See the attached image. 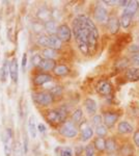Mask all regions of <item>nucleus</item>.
Segmentation results:
<instances>
[{
	"mask_svg": "<svg viewBox=\"0 0 139 156\" xmlns=\"http://www.w3.org/2000/svg\"><path fill=\"white\" fill-rule=\"evenodd\" d=\"M72 32L80 52L89 56L96 53L99 46V29L86 15H78L72 22Z\"/></svg>",
	"mask_w": 139,
	"mask_h": 156,
	"instance_id": "nucleus-1",
	"label": "nucleus"
},
{
	"mask_svg": "<svg viewBox=\"0 0 139 156\" xmlns=\"http://www.w3.org/2000/svg\"><path fill=\"white\" fill-rule=\"evenodd\" d=\"M68 118V110L64 107L54 108L46 112V120L50 124H64Z\"/></svg>",
	"mask_w": 139,
	"mask_h": 156,
	"instance_id": "nucleus-2",
	"label": "nucleus"
},
{
	"mask_svg": "<svg viewBox=\"0 0 139 156\" xmlns=\"http://www.w3.org/2000/svg\"><path fill=\"white\" fill-rule=\"evenodd\" d=\"M79 132V126L73 121H65L59 128V133L67 138H75Z\"/></svg>",
	"mask_w": 139,
	"mask_h": 156,
	"instance_id": "nucleus-3",
	"label": "nucleus"
},
{
	"mask_svg": "<svg viewBox=\"0 0 139 156\" xmlns=\"http://www.w3.org/2000/svg\"><path fill=\"white\" fill-rule=\"evenodd\" d=\"M33 101L39 106L47 107L53 103L54 97L50 94V92H37L33 94Z\"/></svg>",
	"mask_w": 139,
	"mask_h": 156,
	"instance_id": "nucleus-4",
	"label": "nucleus"
},
{
	"mask_svg": "<svg viewBox=\"0 0 139 156\" xmlns=\"http://www.w3.org/2000/svg\"><path fill=\"white\" fill-rule=\"evenodd\" d=\"M109 14H108L107 9L102 5L101 3H98L93 9V18L96 22L99 24H107V21L109 19Z\"/></svg>",
	"mask_w": 139,
	"mask_h": 156,
	"instance_id": "nucleus-5",
	"label": "nucleus"
},
{
	"mask_svg": "<svg viewBox=\"0 0 139 156\" xmlns=\"http://www.w3.org/2000/svg\"><path fill=\"white\" fill-rule=\"evenodd\" d=\"M120 120V114L113 110H107L103 112V124L105 125L108 129H112L116 125V123Z\"/></svg>",
	"mask_w": 139,
	"mask_h": 156,
	"instance_id": "nucleus-6",
	"label": "nucleus"
},
{
	"mask_svg": "<svg viewBox=\"0 0 139 156\" xmlns=\"http://www.w3.org/2000/svg\"><path fill=\"white\" fill-rule=\"evenodd\" d=\"M72 29L70 28L69 25L67 24H61L58 26L56 36L59 37V40L62 43H68L72 40Z\"/></svg>",
	"mask_w": 139,
	"mask_h": 156,
	"instance_id": "nucleus-7",
	"label": "nucleus"
},
{
	"mask_svg": "<svg viewBox=\"0 0 139 156\" xmlns=\"http://www.w3.org/2000/svg\"><path fill=\"white\" fill-rule=\"evenodd\" d=\"M79 129H80V140H81V142H87L90 138H92L95 131H93L92 127L87 124V122H82L79 125Z\"/></svg>",
	"mask_w": 139,
	"mask_h": 156,
	"instance_id": "nucleus-8",
	"label": "nucleus"
},
{
	"mask_svg": "<svg viewBox=\"0 0 139 156\" xmlns=\"http://www.w3.org/2000/svg\"><path fill=\"white\" fill-rule=\"evenodd\" d=\"M112 90H113L112 84L106 79L100 80V81L98 82L97 87H96V90L98 92V94L104 97L109 96L111 93H112Z\"/></svg>",
	"mask_w": 139,
	"mask_h": 156,
	"instance_id": "nucleus-9",
	"label": "nucleus"
},
{
	"mask_svg": "<svg viewBox=\"0 0 139 156\" xmlns=\"http://www.w3.org/2000/svg\"><path fill=\"white\" fill-rule=\"evenodd\" d=\"M106 28L111 34H117L120 30V21L117 16H110L106 24Z\"/></svg>",
	"mask_w": 139,
	"mask_h": 156,
	"instance_id": "nucleus-10",
	"label": "nucleus"
},
{
	"mask_svg": "<svg viewBox=\"0 0 139 156\" xmlns=\"http://www.w3.org/2000/svg\"><path fill=\"white\" fill-rule=\"evenodd\" d=\"M12 131L11 128H6L5 132H4L3 136H2V142H3L4 145V151H5V154L6 156H9V154L12 153V149L14 147L12 146Z\"/></svg>",
	"mask_w": 139,
	"mask_h": 156,
	"instance_id": "nucleus-11",
	"label": "nucleus"
},
{
	"mask_svg": "<svg viewBox=\"0 0 139 156\" xmlns=\"http://www.w3.org/2000/svg\"><path fill=\"white\" fill-rule=\"evenodd\" d=\"M33 83L34 85H43L45 83H48V82H51L53 80V76L49 73H46V72H42V73H37L36 75H34L33 77Z\"/></svg>",
	"mask_w": 139,
	"mask_h": 156,
	"instance_id": "nucleus-12",
	"label": "nucleus"
},
{
	"mask_svg": "<svg viewBox=\"0 0 139 156\" xmlns=\"http://www.w3.org/2000/svg\"><path fill=\"white\" fill-rule=\"evenodd\" d=\"M120 149V146H118L117 142H116L115 137H107L106 138V148H105V152L108 155H113L116 154L118 152Z\"/></svg>",
	"mask_w": 139,
	"mask_h": 156,
	"instance_id": "nucleus-13",
	"label": "nucleus"
},
{
	"mask_svg": "<svg viewBox=\"0 0 139 156\" xmlns=\"http://www.w3.org/2000/svg\"><path fill=\"white\" fill-rule=\"evenodd\" d=\"M134 127L128 121H120L117 124V132L122 135H128L131 133H134Z\"/></svg>",
	"mask_w": 139,
	"mask_h": 156,
	"instance_id": "nucleus-14",
	"label": "nucleus"
},
{
	"mask_svg": "<svg viewBox=\"0 0 139 156\" xmlns=\"http://www.w3.org/2000/svg\"><path fill=\"white\" fill-rule=\"evenodd\" d=\"M9 76L14 83L18 82V78H19V64H18V59L14 57L11 62H9Z\"/></svg>",
	"mask_w": 139,
	"mask_h": 156,
	"instance_id": "nucleus-15",
	"label": "nucleus"
},
{
	"mask_svg": "<svg viewBox=\"0 0 139 156\" xmlns=\"http://www.w3.org/2000/svg\"><path fill=\"white\" fill-rule=\"evenodd\" d=\"M125 78L128 81H131V82L139 81V68L129 67L125 71Z\"/></svg>",
	"mask_w": 139,
	"mask_h": 156,
	"instance_id": "nucleus-16",
	"label": "nucleus"
},
{
	"mask_svg": "<svg viewBox=\"0 0 139 156\" xmlns=\"http://www.w3.org/2000/svg\"><path fill=\"white\" fill-rule=\"evenodd\" d=\"M83 105H84V108L86 110V112L89 115H97V110H98V104L97 102L95 101L92 98H86L83 102Z\"/></svg>",
	"mask_w": 139,
	"mask_h": 156,
	"instance_id": "nucleus-17",
	"label": "nucleus"
},
{
	"mask_svg": "<svg viewBox=\"0 0 139 156\" xmlns=\"http://www.w3.org/2000/svg\"><path fill=\"white\" fill-rule=\"evenodd\" d=\"M138 9H139V2L136 1V0H131L130 3L123 9L122 15H127V16H130L133 18L136 12H137Z\"/></svg>",
	"mask_w": 139,
	"mask_h": 156,
	"instance_id": "nucleus-18",
	"label": "nucleus"
},
{
	"mask_svg": "<svg viewBox=\"0 0 139 156\" xmlns=\"http://www.w3.org/2000/svg\"><path fill=\"white\" fill-rule=\"evenodd\" d=\"M117 154L120 156H134V148L131 143H125L120 146Z\"/></svg>",
	"mask_w": 139,
	"mask_h": 156,
	"instance_id": "nucleus-19",
	"label": "nucleus"
},
{
	"mask_svg": "<svg viewBox=\"0 0 139 156\" xmlns=\"http://www.w3.org/2000/svg\"><path fill=\"white\" fill-rule=\"evenodd\" d=\"M56 66L57 65H56V62H55V60L43 58L42 62L39 66V69L43 72H48V71H53Z\"/></svg>",
	"mask_w": 139,
	"mask_h": 156,
	"instance_id": "nucleus-20",
	"label": "nucleus"
},
{
	"mask_svg": "<svg viewBox=\"0 0 139 156\" xmlns=\"http://www.w3.org/2000/svg\"><path fill=\"white\" fill-rule=\"evenodd\" d=\"M48 48L56 50L59 51L62 48V42L59 40L56 34H53V36H49V44H48Z\"/></svg>",
	"mask_w": 139,
	"mask_h": 156,
	"instance_id": "nucleus-21",
	"label": "nucleus"
},
{
	"mask_svg": "<svg viewBox=\"0 0 139 156\" xmlns=\"http://www.w3.org/2000/svg\"><path fill=\"white\" fill-rule=\"evenodd\" d=\"M53 73L58 77H64L70 74V68L64 64H59L55 67V69L53 70Z\"/></svg>",
	"mask_w": 139,
	"mask_h": 156,
	"instance_id": "nucleus-22",
	"label": "nucleus"
},
{
	"mask_svg": "<svg viewBox=\"0 0 139 156\" xmlns=\"http://www.w3.org/2000/svg\"><path fill=\"white\" fill-rule=\"evenodd\" d=\"M44 27H45V30H46L48 36L56 34L57 29H58V26H57L56 22H55L54 20H50V21L44 23Z\"/></svg>",
	"mask_w": 139,
	"mask_h": 156,
	"instance_id": "nucleus-23",
	"label": "nucleus"
},
{
	"mask_svg": "<svg viewBox=\"0 0 139 156\" xmlns=\"http://www.w3.org/2000/svg\"><path fill=\"white\" fill-rule=\"evenodd\" d=\"M9 75V62L7 59H4L1 69H0V80L2 82H5Z\"/></svg>",
	"mask_w": 139,
	"mask_h": 156,
	"instance_id": "nucleus-24",
	"label": "nucleus"
},
{
	"mask_svg": "<svg viewBox=\"0 0 139 156\" xmlns=\"http://www.w3.org/2000/svg\"><path fill=\"white\" fill-rule=\"evenodd\" d=\"M131 62V59L128 57H122L115 62L114 67L117 71H126L129 68V64Z\"/></svg>",
	"mask_w": 139,
	"mask_h": 156,
	"instance_id": "nucleus-25",
	"label": "nucleus"
},
{
	"mask_svg": "<svg viewBox=\"0 0 139 156\" xmlns=\"http://www.w3.org/2000/svg\"><path fill=\"white\" fill-rule=\"evenodd\" d=\"M93 146H95V149L99 151V152H105L106 148V138L103 137H96L92 142Z\"/></svg>",
	"mask_w": 139,
	"mask_h": 156,
	"instance_id": "nucleus-26",
	"label": "nucleus"
},
{
	"mask_svg": "<svg viewBox=\"0 0 139 156\" xmlns=\"http://www.w3.org/2000/svg\"><path fill=\"white\" fill-rule=\"evenodd\" d=\"M82 119H83V112H82L81 108H77V109H75L74 112L72 114L71 121H73L76 125L79 126V125L82 123Z\"/></svg>",
	"mask_w": 139,
	"mask_h": 156,
	"instance_id": "nucleus-27",
	"label": "nucleus"
},
{
	"mask_svg": "<svg viewBox=\"0 0 139 156\" xmlns=\"http://www.w3.org/2000/svg\"><path fill=\"white\" fill-rule=\"evenodd\" d=\"M27 127H28V132H29V134L31 135V137L32 138L36 137V125H35V119L33 115H31L28 119Z\"/></svg>",
	"mask_w": 139,
	"mask_h": 156,
	"instance_id": "nucleus-28",
	"label": "nucleus"
},
{
	"mask_svg": "<svg viewBox=\"0 0 139 156\" xmlns=\"http://www.w3.org/2000/svg\"><path fill=\"white\" fill-rule=\"evenodd\" d=\"M42 55H43V57L46 58V59L55 60V58L58 56V51H56V50H53V49H50V48H45L44 50H43Z\"/></svg>",
	"mask_w": 139,
	"mask_h": 156,
	"instance_id": "nucleus-29",
	"label": "nucleus"
},
{
	"mask_svg": "<svg viewBox=\"0 0 139 156\" xmlns=\"http://www.w3.org/2000/svg\"><path fill=\"white\" fill-rule=\"evenodd\" d=\"M120 27H123V29H128L131 26V24H132L133 18L130 16H127V15H122L120 18Z\"/></svg>",
	"mask_w": 139,
	"mask_h": 156,
	"instance_id": "nucleus-30",
	"label": "nucleus"
},
{
	"mask_svg": "<svg viewBox=\"0 0 139 156\" xmlns=\"http://www.w3.org/2000/svg\"><path fill=\"white\" fill-rule=\"evenodd\" d=\"M95 132H96V134H97L98 137L104 138L108 135V128L106 127L104 124H102V125H100V126L96 127Z\"/></svg>",
	"mask_w": 139,
	"mask_h": 156,
	"instance_id": "nucleus-31",
	"label": "nucleus"
},
{
	"mask_svg": "<svg viewBox=\"0 0 139 156\" xmlns=\"http://www.w3.org/2000/svg\"><path fill=\"white\" fill-rule=\"evenodd\" d=\"M37 44L42 47H47L48 48V44H49V36L48 34H43L39 37L37 39Z\"/></svg>",
	"mask_w": 139,
	"mask_h": 156,
	"instance_id": "nucleus-32",
	"label": "nucleus"
},
{
	"mask_svg": "<svg viewBox=\"0 0 139 156\" xmlns=\"http://www.w3.org/2000/svg\"><path fill=\"white\" fill-rule=\"evenodd\" d=\"M92 123L95 127H98L103 124V115H95L92 117Z\"/></svg>",
	"mask_w": 139,
	"mask_h": 156,
	"instance_id": "nucleus-33",
	"label": "nucleus"
},
{
	"mask_svg": "<svg viewBox=\"0 0 139 156\" xmlns=\"http://www.w3.org/2000/svg\"><path fill=\"white\" fill-rule=\"evenodd\" d=\"M96 153V149H95V146L92 143V144H88L86 147L84 148V154L85 156H95Z\"/></svg>",
	"mask_w": 139,
	"mask_h": 156,
	"instance_id": "nucleus-34",
	"label": "nucleus"
},
{
	"mask_svg": "<svg viewBox=\"0 0 139 156\" xmlns=\"http://www.w3.org/2000/svg\"><path fill=\"white\" fill-rule=\"evenodd\" d=\"M42 60H43V57L41 56V55H40V54H34V55H32L30 62H31V64H32V66H33V67L39 68L40 64L42 62Z\"/></svg>",
	"mask_w": 139,
	"mask_h": 156,
	"instance_id": "nucleus-35",
	"label": "nucleus"
},
{
	"mask_svg": "<svg viewBox=\"0 0 139 156\" xmlns=\"http://www.w3.org/2000/svg\"><path fill=\"white\" fill-rule=\"evenodd\" d=\"M59 156H74V151L70 147H64L60 150Z\"/></svg>",
	"mask_w": 139,
	"mask_h": 156,
	"instance_id": "nucleus-36",
	"label": "nucleus"
},
{
	"mask_svg": "<svg viewBox=\"0 0 139 156\" xmlns=\"http://www.w3.org/2000/svg\"><path fill=\"white\" fill-rule=\"evenodd\" d=\"M22 149H23V147H22L21 143L17 142L16 144H15L14 149H12L14 156H22Z\"/></svg>",
	"mask_w": 139,
	"mask_h": 156,
	"instance_id": "nucleus-37",
	"label": "nucleus"
},
{
	"mask_svg": "<svg viewBox=\"0 0 139 156\" xmlns=\"http://www.w3.org/2000/svg\"><path fill=\"white\" fill-rule=\"evenodd\" d=\"M128 50L130 52H132L133 54L139 53V42H136V43H133V44H131L130 46L128 47Z\"/></svg>",
	"mask_w": 139,
	"mask_h": 156,
	"instance_id": "nucleus-38",
	"label": "nucleus"
},
{
	"mask_svg": "<svg viewBox=\"0 0 139 156\" xmlns=\"http://www.w3.org/2000/svg\"><path fill=\"white\" fill-rule=\"evenodd\" d=\"M61 93H62V87H52V90H50V94H51L53 97L59 96V95L61 94Z\"/></svg>",
	"mask_w": 139,
	"mask_h": 156,
	"instance_id": "nucleus-39",
	"label": "nucleus"
},
{
	"mask_svg": "<svg viewBox=\"0 0 139 156\" xmlns=\"http://www.w3.org/2000/svg\"><path fill=\"white\" fill-rule=\"evenodd\" d=\"M133 143H134V145L139 149V129L135 130L133 133Z\"/></svg>",
	"mask_w": 139,
	"mask_h": 156,
	"instance_id": "nucleus-40",
	"label": "nucleus"
},
{
	"mask_svg": "<svg viewBox=\"0 0 139 156\" xmlns=\"http://www.w3.org/2000/svg\"><path fill=\"white\" fill-rule=\"evenodd\" d=\"M131 59V62L134 64L135 66H137L139 68V53H135V54H132L130 57Z\"/></svg>",
	"mask_w": 139,
	"mask_h": 156,
	"instance_id": "nucleus-41",
	"label": "nucleus"
},
{
	"mask_svg": "<svg viewBox=\"0 0 139 156\" xmlns=\"http://www.w3.org/2000/svg\"><path fill=\"white\" fill-rule=\"evenodd\" d=\"M118 0H104L103 4L108 6H118Z\"/></svg>",
	"mask_w": 139,
	"mask_h": 156,
	"instance_id": "nucleus-42",
	"label": "nucleus"
},
{
	"mask_svg": "<svg viewBox=\"0 0 139 156\" xmlns=\"http://www.w3.org/2000/svg\"><path fill=\"white\" fill-rule=\"evenodd\" d=\"M23 153L27 154L28 153V138L26 135H24V143H23Z\"/></svg>",
	"mask_w": 139,
	"mask_h": 156,
	"instance_id": "nucleus-43",
	"label": "nucleus"
},
{
	"mask_svg": "<svg viewBox=\"0 0 139 156\" xmlns=\"http://www.w3.org/2000/svg\"><path fill=\"white\" fill-rule=\"evenodd\" d=\"M26 66H27V53H24L23 56H22V69H23V71H25Z\"/></svg>",
	"mask_w": 139,
	"mask_h": 156,
	"instance_id": "nucleus-44",
	"label": "nucleus"
},
{
	"mask_svg": "<svg viewBox=\"0 0 139 156\" xmlns=\"http://www.w3.org/2000/svg\"><path fill=\"white\" fill-rule=\"evenodd\" d=\"M37 130H39V131L41 132V133H44L45 131H46V126L41 123V124L37 125Z\"/></svg>",
	"mask_w": 139,
	"mask_h": 156,
	"instance_id": "nucleus-45",
	"label": "nucleus"
},
{
	"mask_svg": "<svg viewBox=\"0 0 139 156\" xmlns=\"http://www.w3.org/2000/svg\"><path fill=\"white\" fill-rule=\"evenodd\" d=\"M130 3V1L129 0H122V1L118 2V6H123V7H126L128 5V4Z\"/></svg>",
	"mask_w": 139,
	"mask_h": 156,
	"instance_id": "nucleus-46",
	"label": "nucleus"
},
{
	"mask_svg": "<svg viewBox=\"0 0 139 156\" xmlns=\"http://www.w3.org/2000/svg\"><path fill=\"white\" fill-rule=\"evenodd\" d=\"M82 151H83V149H82L81 146H78L77 149H76V155H77V156H78V155H80V154H81Z\"/></svg>",
	"mask_w": 139,
	"mask_h": 156,
	"instance_id": "nucleus-47",
	"label": "nucleus"
}]
</instances>
